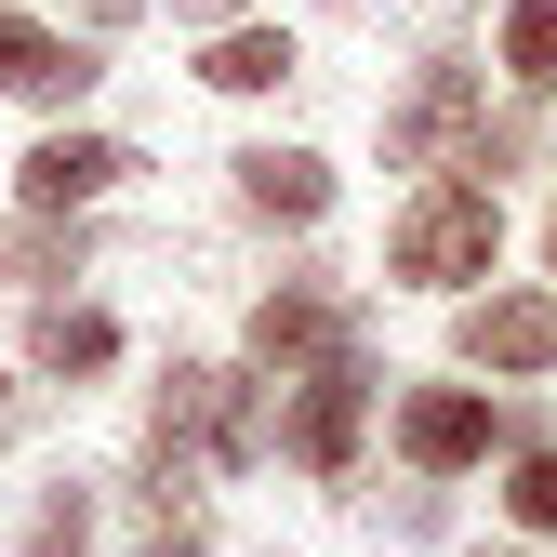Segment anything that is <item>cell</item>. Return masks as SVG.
Listing matches in <instances>:
<instances>
[{
    "label": "cell",
    "instance_id": "6da1fadb",
    "mask_svg": "<svg viewBox=\"0 0 557 557\" xmlns=\"http://www.w3.org/2000/svg\"><path fill=\"white\" fill-rule=\"evenodd\" d=\"M385 278L398 293H478V278H505V186L492 173H465V160H438V173H411V199L385 213Z\"/></svg>",
    "mask_w": 557,
    "mask_h": 557
},
{
    "label": "cell",
    "instance_id": "7a4b0ae2",
    "mask_svg": "<svg viewBox=\"0 0 557 557\" xmlns=\"http://www.w3.org/2000/svg\"><path fill=\"white\" fill-rule=\"evenodd\" d=\"M239 359H252L265 385H293V372H319V359H372V293L332 278V265H278L265 293L239 306Z\"/></svg>",
    "mask_w": 557,
    "mask_h": 557
},
{
    "label": "cell",
    "instance_id": "3957f363",
    "mask_svg": "<svg viewBox=\"0 0 557 557\" xmlns=\"http://www.w3.org/2000/svg\"><path fill=\"white\" fill-rule=\"evenodd\" d=\"M385 438H398L411 478H478L492 451L544 438V411L531 398H492V372H451V385H398L385 398Z\"/></svg>",
    "mask_w": 557,
    "mask_h": 557
},
{
    "label": "cell",
    "instance_id": "277c9868",
    "mask_svg": "<svg viewBox=\"0 0 557 557\" xmlns=\"http://www.w3.org/2000/svg\"><path fill=\"white\" fill-rule=\"evenodd\" d=\"M478 120H492V53L425 40V53H411V81L372 107V147H385V173H438V160H465Z\"/></svg>",
    "mask_w": 557,
    "mask_h": 557
},
{
    "label": "cell",
    "instance_id": "5b68a950",
    "mask_svg": "<svg viewBox=\"0 0 557 557\" xmlns=\"http://www.w3.org/2000/svg\"><path fill=\"white\" fill-rule=\"evenodd\" d=\"M372 411H385V372H372V359H319V372H293V385H278V465L319 478V492H345V478H359V451H372Z\"/></svg>",
    "mask_w": 557,
    "mask_h": 557
},
{
    "label": "cell",
    "instance_id": "8992f818",
    "mask_svg": "<svg viewBox=\"0 0 557 557\" xmlns=\"http://www.w3.org/2000/svg\"><path fill=\"white\" fill-rule=\"evenodd\" d=\"M451 372L544 385L557 372V278H478V293H451Z\"/></svg>",
    "mask_w": 557,
    "mask_h": 557
},
{
    "label": "cell",
    "instance_id": "52a82bcc",
    "mask_svg": "<svg viewBox=\"0 0 557 557\" xmlns=\"http://www.w3.org/2000/svg\"><path fill=\"white\" fill-rule=\"evenodd\" d=\"M94 81H107V40H94V27L0 0V107H27V120H81Z\"/></svg>",
    "mask_w": 557,
    "mask_h": 557
},
{
    "label": "cell",
    "instance_id": "ba28073f",
    "mask_svg": "<svg viewBox=\"0 0 557 557\" xmlns=\"http://www.w3.org/2000/svg\"><path fill=\"white\" fill-rule=\"evenodd\" d=\"M147 186V147L133 133H94V120H40L27 160H14V199L27 213H107V199Z\"/></svg>",
    "mask_w": 557,
    "mask_h": 557
},
{
    "label": "cell",
    "instance_id": "9c48e42d",
    "mask_svg": "<svg viewBox=\"0 0 557 557\" xmlns=\"http://www.w3.org/2000/svg\"><path fill=\"white\" fill-rule=\"evenodd\" d=\"M345 173L306 147V133H252V147H226V213L239 226H278V239H319L332 226Z\"/></svg>",
    "mask_w": 557,
    "mask_h": 557
},
{
    "label": "cell",
    "instance_id": "30bf717a",
    "mask_svg": "<svg viewBox=\"0 0 557 557\" xmlns=\"http://www.w3.org/2000/svg\"><path fill=\"white\" fill-rule=\"evenodd\" d=\"M14 359H27L53 398H81V385H107V372L133 359V319L94 306V293H27V345H14Z\"/></svg>",
    "mask_w": 557,
    "mask_h": 557
},
{
    "label": "cell",
    "instance_id": "8fae6325",
    "mask_svg": "<svg viewBox=\"0 0 557 557\" xmlns=\"http://www.w3.org/2000/svg\"><path fill=\"white\" fill-rule=\"evenodd\" d=\"M186 81H199V94H226V107H265V94H293V81H306V27H278L265 0H252V14H226V27H199V40H186Z\"/></svg>",
    "mask_w": 557,
    "mask_h": 557
},
{
    "label": "cell",
    "instance_id": "7c38bea8",
    "mask_svg": "<svg viewBox=\"0 0 557 557\" xmlns=\"http://www.w3.org/2000/svg\"><path fill=\"white\" fill-rule=\"evenodd\" d=\"M94 265V213H0V293H66Z\"/></svg>",
    "mask_w": 557,
    "mask_h": 557
},
{
    "label": "cell",
    "instance_id": "4fadbf2b",
    "mask_svg": "<svg viewBox=\"0 0 557 557\" xmlns=\"http://www.w3.org/2000/svg\"><path fill=\"white\" fill-rule=\"evenodd\" d=\"M14 557H107V478H40Z\"/></svg>",
    "mask_w": 557,
    "mask_h": 557
},
{
    "label": "cell",
    "instance_id": "5bb4252c",
    "mask_svg": "<svg viewBox=\"0 0 557 557\" xmlns=\"http://www.w3.org/2000/svg\"><path fill=\"white\" fill-rule=\"evenodd\" d=\"M345 518H359L372 544H451V478L398 465V492H359V478H345Z\"/></svg>",
    "mask_w": 557,
    "mask_h": 557
},
{
    "label": "cell",
    "instance_id": "9a60e30c",
    "mask_svg": "<svg viewBox=\"0 0 557 557\" xmlns=\"http://www.w3.org/2000/svg\"><path fill=\"white\" fill-rule=\"evenodd\" d=\"M492 81L557 107V0H492Z\"/></svg>",
    "mask_w": 557,
    "mask_h": 557
},
{
    "label": "cell",
    "instance_id": "2e32d148",
    "mask_svg": "<svg viewBox=\"0 0 557 557\" xmlns=\"http://www.w3.org/2000/svg\"><path fill=\"white\" fill-rule=\"evenodd\" d=\"M492 505H505V531H518V544H557V425L505 451V492H492Z\"/></svg>",
    "mask_w": 557,
    "mask_h": 557
},
{
    "label": "cell",
    "instance_id": "e0dca14e",
    "mask_svg": "<svg viewBox=\"0 0 557 557\" xmlns=\"http://www.w3.org/2000/svg\"><path fill=\"white\" fill-rule=\"evenodd\" d=\"M40 425H53V385H40L27 359H0V451H27Z\"/></svg>",
    "mask_w": 557,
    "mask_h": 557
},
{
    "label": "cell",
    "instance_id": "ac0fdd59",
    "mask_svg": "<svg viewBox=\"0 0 557 557\" xmlns=\"http://www.w3.org/2000/svg\"><path fill=\"white\" fill-rule=\"evenodd\" d=\"M120 557H213V531H199V518H173V531H133Z\"/></svg>",
    "mask_w": 557,
    "mask_h": 557
},
{
    "label": "cell",
    "instance_id": "d6986e66",
    "mask_svg": "<svg viewBox=\"0 0 557 557\" xmlns=\"http://www.w3.org/2000/svg\"><path fill=\"white\" fill-rule=\"evenodd\" d=\"M226 14H252V0H173V27L199 40V27H226Z\"/></svg>",
    "mask_w": 557,
    "mask_h": 557
},
{
    "label": "cell",
    "instance_id": "ffe728a7",
    "mask_svg": "<svg viewBox=\"0 0 557 557\" xmlns=\"http://www.w3.org/2000/svg\"><path fill=\"white\" fill-rule=\"evenodd\" d=\"M544 278H557V199H544Z\"/></svg>",
    "mask_w": 557,
    "mask_h": 557
},
{
    "label": "cell",
    "instance_id": "44dd1931",
    "mask_svg": "<svg viewBox=\"0 0 557 557\" xmlns=\"http://www.w3.org/2000/svg\"><path fill=\"white\" fill-rule=\"evenodd\" d=\"M319 14H372V0H319Z\"/></svg>",
    "mask_w": 557,
    "mask_h": 557
},
{
    "label": "cell",
    "instance_id": "7402d4cb",
    "mask_svg": "<svg viewBox=\"0 0 557 557\" xmlns=\"http://www.w3.org/2000/svg\"><path fill=\"white\" fill-rule=\"evenodd\" d=\"M465 557H505V544H465Z\"/></svg>",
    "mask_w": 557,
    "mask_h": 557
}]
</instances>
